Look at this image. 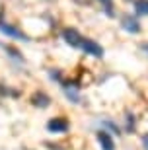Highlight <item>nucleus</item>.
Here are the masks:
<instances>
[{"instance_id":"nucleus-11","label":"nucleus","mask_w":148,"mask_h":150,"mask_svg":"<svg viewBox=\"0 0 148 150\" xmlns=\"http://www.w3.org/2000/svg\"><path fill=\"white\" fill-rule=\"evenodd\" d=\"M142 146H144V150H148V134L142 137Z\"/></svg>"},{"instance_id":"nucleus-9","label":"nucleus","mask_w":148,"mask_h":150,"mask_svg":"<svg viewBox=\"0 0 148 150\" xmlns=\"http://www.w3.org/2000/svg\"><path fill=\"white\" fill-rule=\"evenodd\" d=\"M51 100L47 98L45 94H35L33 96V105H39V107H49Z\"/></svg>"},{"instance_id":"nucleus-8","label":"nucleus","mask_w":148,"mask_h":150,"mask_svg":"<svg viewBox=\"0 0 148 150\" xmlns=\"http://www.w3.org/2000/svg\"><path fill=\"white\" fill-rule=\"evenodd\" d=\"M135 12L138 16H148V0H135Z\"/></svg>"},{"instance_id":"nucleus-6","label":"nucleus","mask_w":148,"mask_h":150,"mask_svg":"<svg viewBox=\"0 0 148 150\" xmlns=\"http://www.w3.org/2000/svg\"><path fill=\"white\" fill-rule=\"evenodd\" d=\"M96 137H98V142L101 146V150H115V142H113V139H111V134L107 131L99 129Z\"/></svg>"},{"instance_id":"nucleus-4","label":"nucleus","mask_w":148,"mask_h":150,"mask_svg":"<svg viewBox=\"0 0 148 150\" xmlns=\"http://www.w3.org/2000/svg\"><path fill=\"white\" fill-rule=\"evenodd\" d=\"M68 127H70V123L66 121L64 117H53L49 123H47V129H49V133H66L68 131Z\"/></svg>"},{"instance_id":"nucleus-5","label":"nucleus","mask_w":148,"mask_h":150,"mask_svg":"<svg viewBox=\"0 0 148 150\" xmlns=\"http://www.w3.org/2000/svg\"><path fill=\"white\" fill-rule=\"evenodd\" d=\"M121 28L125 29V31H129V33H138L140 31V23L131 14H125V16L121 18Z\"/></svg>"},{"instance_id":"nucleus-12","label":"nucleus","mask_w":148,"mask_h":150,"mask_svg":"<svg viewBox=\"0 0 148 150\" xmlns=\"http://www.w3.org/2000/svg\"><path fill=\"white\" fill-rule=\"evenodd\" d=\"M142 49H144V51H146V53H148V45H144V47H142Z\"/></svg>"},{"instance_id":"nucleus-2","label":"nucleus","mask_w":148,"mask_h":150,"mask_svg":"<svg viewBox=\"0 0 148 150\" xmlns=\"http://www.w3.org/2000/svg\"><path fill=\"white\" fill-rule=\"evenodd\" d=\"M82 49H84V53L86 55H92V57H96V59H101L103 57V47L98 43V41H93V39H88V37H84V41H82Z\"/></svg>"},{"instance_id":"nucleus-3","label":"nucleus","mask_w":148,"mask_h":150,"mask_svg":"<svg viewBox=\"0 0 148 150\" xmlns=\"http://www.w3.org/2000/svg\"><path fill=\"white\" fill-rule=\"evenodd\" d=\"M62 39H64V43L70 45V47H82V41H84V37L78 33L74 28H66L64 31H62Z\"/></svg>"},{"instance_id":"nucleus-10","label":"nucleus","mask_w":148,"mask_h":150,"mask_svg":"<svg viewBox=\"0 0 148 150\" xmlns=\"http://www.w3.org/2000/svg\"><path fill=\"white\" fill-rule=\"evenodd\" d=\"M99 4H101V8H103V12L107 14V16H113L115 12H113V0H98Z\"/></svg>"},{"instance_id":"nucleus-1","label":"nucleus","mask_w":148,"mask_h":150,"mask_svg":"<svg viewBox=\"0 0 148 150\" xmlns=\"http://www.w3.org/2000/svg\"><path fill=\"white\" fill-rule=\"evenodd\" d=\"M0 31L6 35L8 39H18V41H29L28 35L23 33L20 28H16L14 23H8V22H0Z\"/></svg>"},{"instance_id":"nucleus-7","label":"nucleus","mask_w":148,"mask_h":150,"mask_svg":"<svg viewBox=\"0 0 148 150\" xmlns=\"http://www.w3.org/2000/svg\"><path fill=\"white\" fill-rule=\"evenodd\" d=\"M64 92H66V98L72 100V103H78L80 101V94H78L76 86H64Z\"/></svg>"}]
</instances>
